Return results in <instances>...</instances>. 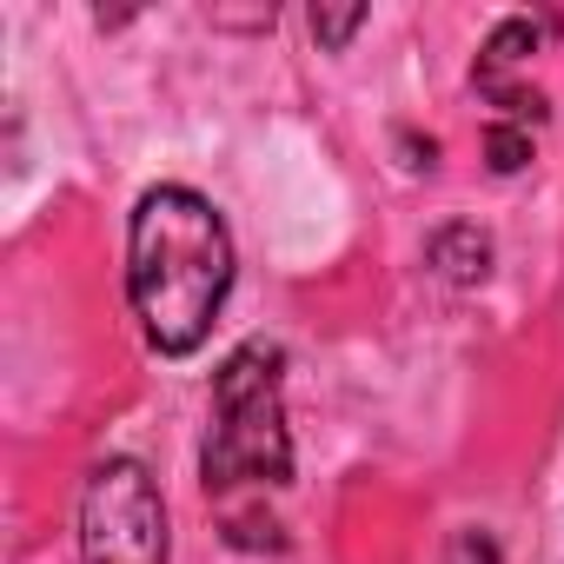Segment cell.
Segmentation results:
<instances>
[{"label": "cell", "mask_w": 564, "mask_h": 564, "mask_svg": "<svg viewBox=\"0 0 564 564\" xmlns=\"http://www.w3.org/2000/svg\"><path fill=\"white\" fill-rule=\"evenodd\" d=\"M232 293V232L219 206L193 186L140 193L127 219V300L153 352L186 359L206 346Z\"/></svg>", "instance_id": "obj_1"}, {"label": "cell", "mask_w": 564, "mask_h": 564, "mask_svg": "<svg viewBox=\"0 0 564 564\" xmlns=\"http://www.w3.org/2000/svg\"><path fill=\"white\" fill-rule=\"evenodd\" d=\"M166 505L140 458H107L80 498V564H166Z\"/></svg>", "instance_id": "obj_3"}, {"label": "cell", "mask_w": 564, "mask_h": 564, "mask_svg": "<svg viewBox=\"0 0 564 564\" xmlns=\"http://www.w3.org/2000/svg\"><path fill=\"white\" fill-rule=\"evenodd\" d=\"M359 21H366V8H346V14H333V8H313V34H319L326 47H339V41L359 28Z\"/></svg>", "instance_id": "obj_4"}, {"label": "cell", "mask_w": 564, "mask_h": 564, "mask_svg": "<svg viewBox=\"0 0 564 564\" xmlns=\"http://www.w3.org/2000/svg\"><path fill=\"white\" fill-rule=\"evenodd\" d=\"M452 564H498V544H491L485 531H465V538L452 544Z\"/></svg>", "instance_id": "obj_5"}, {"label": "cell", "mask_w": 564, "mask_h": 564, "mask_svg": "<svg viewBox=\"0 0 564 564\" xmlns=\"http://www.w3.org/2000/svg\"><path fill=\"white\" fill-rule=\"evenodd\" d=\"M286 352L246 339L239 352H226L219 379H213V425H206V491L226 511L232 538H246V505L259 511L265 498H279L293 485V432H286Z\"/></svg>", "instance_id": "obj_2"}]
</instances>
